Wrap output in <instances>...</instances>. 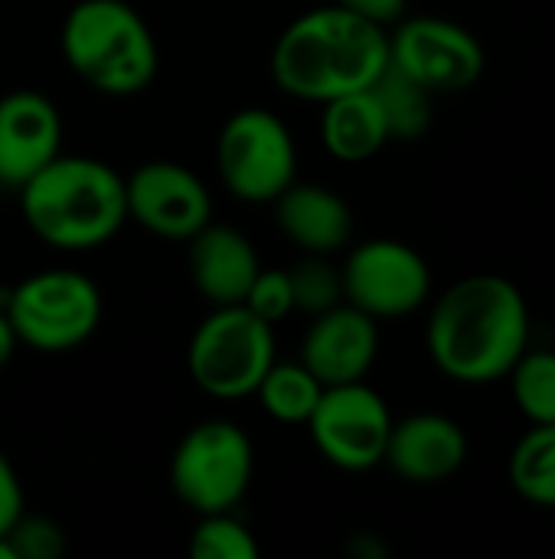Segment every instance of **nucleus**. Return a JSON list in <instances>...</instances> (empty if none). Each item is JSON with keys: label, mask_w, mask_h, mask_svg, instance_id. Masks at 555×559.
I'll list each match as a JSON object with an SVG mask.
<instances>
[{"label": "nucleus", "mask_w": 555, "mask_h": 559, "mask_svg": "<svg viewBox=\"0 0 555 559\" xmlns=\"http://www.w3.org/2000/svg\"><path fill=\"white\" fill-rule=\"evenodd\" d=\"M425 344L432 364L455 383L487 386L507 380L530 347L527 298L504 275H468L435 301Z\"/></svg>", "instance_id": "1"}, {"label": "nucleus", "mask_w": 555, "mask_h": 559, "mask_svg": "<svg viewBox=\"0 0 555 559\" xmlns=\"http://www.w3.org/2000/svg\"><path fill=\"white\" fill-rule=\"evenodd\" d=\"M386 66V26L337 3L298 16L272 49V75L278 88L291 98L321 105L370 88Z\"/></svg>", "instance_id": "2"}, {"label": "nucleus", "mask_w": 555, "mask_h": 559, "mask_svg": "<svg viewBox=\"0 0 555 559\" xmlns=\"http://www.w3.org/2000/svg\"><path fill=\"white\" fill-rule=\"evenodd\" d=\"M26 226L56 249L108 242L128 219L124 177L95 157H56L20 187Z\"/></svg>", "instance_id": "3"}, {"label": "nucleus", "mask_w": 555, "mask_h": 559, "mask_svg": "<svg viewBox=\"0 0 555 559\" xmlns=\"http://www.w3.org/2000/svg\"><path fill=\"white\" fill-rule=\"evenodd\" d=\"M69 69L105 95H137L157 75V43L141 13L121 0H82L62 26Z\"/></svg>", "instance_id": "4"}, {"label": "nucleus", "mask_w": 555, "mask_h": 559, "mask_svg": "<svg viewBox=\"0 0 555 559\" xmlns=\"http://www.w3.org/2000/svg\"><path fill=\"white\" fill-rule=\"evenodd\" d=\"M186 364L203 393L219 400L252 396L275 364L272 324L245 305H222L196 328Z\"/></svg>", "instance_id": "5"}, {"label": "nucleus", "mask_w": 555, "mask_h": 559, "mask_svg": "<svg viewBox=\"0 0 555 559\" xmlns=\"http://www.w3.org/2000/svg\"><path fill=\"white\" fill-rule=\"evenodd\" d=\"M3 311L20 344L43 354H62L85 344L101 321V295L92 278L49 269L10 292Z\"/></svg>", "instance_id": "6"}, {"label": "nucleus", "mask_w": 555, "mask_h": 559, "mask_svg": "<svg viewBox=\"0 0 555 559\" xmlns=\"http://www.w3.org/2000/svg\"><path fill=\"white\" fill-rule=\"evenodd\" d=\"M252 442L229 419L193 426L173 452L170 485L177 498L203 514L232 511L252 481Z\"/></svg>", "instance_id": "7"}, {"label": "nucleus", "mask_w": 555, "mask_h": 559, "mask_svg": "<svg viewBox=\"0 0 555 559\" xmlns=\"http://www.w3.org/2000/svg\"><path fill=\"white\" fill-rule=\"evenodd\" d=\"M216 167L236 200L275 203L298 174L294 138L278 115L242 108L219 131Z\"/></svg>", "instance_id": "8"}, {"label": "nucleus", "mask_w": 555, "mask_h": 559, "mask_svg": "<svg viewBox=\"0 0 555 559\" xmlns=\"http://www.w3.org/2000/svg\"><path fill=\"white\" fill-rule=\"evenodd\" d=\"M311 439L317 452L343 472H370L383 465L393 413L386 400L363 380L324 386L311 419Z\"/></svg>", "instance_id": "9"}, {"label": "nucleus", "mask_w": 555, "mask_h": 559, "mask_svg": "<svg viewBox=\"0 0 555 559\" xmlns=\"http://www.w3.org/2000/svg\"><path fill=\"white\" fill-rule=\"evenodd\" d=\"M389 62L432 95L471 88L487 66L481 39L442 16H402L389 33Z\"/></svg>", "instance_id": "10"}, {"label": "nucleus", "mask_w": 555, "mask_h": 559, "mask_svg": "<svg viewBox=\"0 0 555 559\" xmlns=\"http://www.w3.org/2000/svg\"><path fill=\"white\" fill-rule=\"evenodd\" d=\"M347 305L370 318H406L432 295L429 262L399 239H370L347 255L340 272Z\"/></svg>", "instance_id": "11"}, {"label": "nucleus", "mask_w": 555, "mask_h": 559, "mask_svg": "<svg viewBox=\"0 0 555 559\" xmlns=\"http://www.w3.org/2000/svg\"><path fill=\"white\" fill-rule=\"evenodd\" d=\"M128 219L164 239H190L213 219L206 183L173 160L141 164L124 180Z\"/></svg>", "instance_id": "12"}, {"label": "nucleus", "mask_w": 555, "mask_h": 559, "mask_svg": "<svg viewBox=\"0 0 555 559\" xmlns=\"http://www.w3.org/2000/svg\"><path fill=\"white\" fill-rule=\"evenodd\" d=\"M379 354V328L366 311L340 301L324 314H314V324L304 334L301 364L324 383H357L370 373Z\"/></svg>", "instance_id": "13"}, {"label": "nucleus", "mask_w": 555, "mask_h": 559, "mask_svg": "<svg viewBox=\"0 0 555 559\" xmlns=\"http://www.w3.org/2000/svg\"><path fill=\"white\" fill-rule=\"evenodd\" d=\"M62 147L59 108L29 88L0 98V187L20 190Z\"/></svg>", "instance_id": "14"}, {"label": "nucleus", "mask_w": 555, "mask_h": 559, "mask_svg": "<svg viewBox=\"0 0 555 559\" xmlns=\"http://www.w3.org/2000/svg\"><path fill=\"white\" fill-rule=\"evenodd\" d=\"M383 462L409 485H442L464 468L468 436L442 413H415L393 423Z\"/></svg>", "instance_id": "15"}, {"label": "nucleus", "mask_w": 555, "mask_h": 559, "mask_svg": "<svg viewBox=\"0 0 555 559\" xmlns=\"http://www.w3.org/2000/svg\"><path fill=\"white\" fill-rule=\"evenodd\" d=\"M186 242H190V275L196 292L213 308L242 305L262 269L252 242L239 229L213 219Z\"/></svg>", "instance_id": "16"}, {"label": "nucleus", "mask_w": 555, "mask_h": 559, "mask_svg": "<svg viewBox=\"0 0 555 559\" xmlns=\"http://www.w3.org/2000/svg\"><path fill=\"white\" fill-rule=\"evenodd\" d=\"M281 233L298 242L307 255L340 252L353 236V213L330 187L291 183L275 200Z\"/></svg>", "instance_id": "17"}, {"label": "nucleus", "mask_w": 555, "mask_h": 559, "mask_svg": "<svg viewBox=\"0 0 555 559\" xmlns=\"http://www.w3.org/2000/svg\"><path fill=\"white\" fill-rule=\"evenodd\" d=\"M321 134H324V147L347 164L370 160L389 144L386 118L370 88L347 92L340 98L324 102Z\"/></svg>", "instance_id": "18"}, {"label": "nucleus", "mask_w": 555, "mask_h": 559, "mask_svg": "<svg viewBox=\"0 0 555 559\" xmlns=\"http://www.w3.org/2000/svg\"><path fill=\"white\" fill-rule=\"evenodd\" d=\"M370 92L379 102V111L389 128V141H419L432 128V92L422 88L415 79H409L393 62L383 69V75L370 85Z\"/></svg>", "instance_id": "19"}, {"label": "nucleus", "mask_w": 555, "mask_h": 559, "mask_svg": "<svg viewBox=\"0 0 555 559\" xmlns=\"http://www.w3.org/2000/svg\"><path fill=\"white\" fill-rule=\"evenodd\" d=\"M510 488L533 508H555V423L533 426L514 449Z\"/></svg>", "instance_id": "20"}, {"label": "nucleus", "mask_w": 555, "mask_h": 559, "mask_svg": "<svg viewBox=\"0 0 555 559\" xmlns=\"http://www.w3.org/2000/svg\"><path fill=\"white\" fill-rule=\"evenodd\" d=\"M321 393L324 383L304 364H272L255 390L262 409L272 419L294 423V426H307Z\"/></svg>", "instance_id": "21"}, {"label": "nucleus", "mask_w": 555, "mask_h": 559, "mask_svg": "<svg viewBox=\"0 0 555 559\" xmlns=\"http://www.w3.org/2000/svg\"><path fill=\"white\" fill-rule=\"evenodd\" d=\"M517 409L533 426L555 423V350H530L507 373Z\"/></svg>", "instance_id": "22"}, {"label": "nucleus", "mask_w": 555, "mask_h": 559, "mask_svg": "<svg viewBox=\"0 0 555 559\" xmlns=\"http://www.w3.org/2000/svg\"><path fill=\"white\" fill-rule=\"evenodd\" d=\"M190 557L196 559H255L258 544L252 531L232 518V511L222 514H203L200 527L190 537Z\"/></svg>", "instance_id": "23"}, {"label": "nucleus", "mask_w": 555, "mask_h": 559, "mask_svg": "<svg viewBox=\"0 0 555 559\" xmlns=\"http://www.w3.org/2000/svg\"><path fill=\"white\" fill-rule=\"evenodd\" d=\"M288 275H291V292H294V311L324 314L343 301V278L327 262V255H307L294 269H288Z\"/></svg>", "instance_id": "24"}, {"label": "nucleus", "mask_w": 555, "mask_h": 559, "mask_svg": "<svg viewBox=\"0 0 555 559\" xmlns=\"http://www.w3.org/2000/svg\"><path fill=\"white\" fill-rule=\"evenodd\" d=\"M242 305L268 324L285 321L294 311V292H291L288 269H258Z\"/></svg>", "instance_id": "25"}, {"label": "nucleus", "mask_w": 555, "mask_h": 559, "mask_svg": "<svg viewBox=\"0 0 555 559\" xmlns=\"http://www.w3.org/2000/svg\"><path fill=\"white\" fill-rule=\"evenodd\" d=\"M7 540H10L16 559H59L65 554V537H62L59 524L49 518L20 514V521L10 527Z\"/></svg>", "instance_id": "26"}, {"label": "nucleus", "mask_w": 555, "mask_h": 559, "mask_svg": "<svg viewBox=\"0 0 555 559\" xmlns=\"http://www.w3.org/2000/svg\"><path fill=\"white\" fill-rule=\"evenodd\" d=\"M20 514H23V488H20L13 465L0 452V537L10 534V527L20 521Z\"/></svg>", "instance_id": "27"}, {"label": "nucleus", "mask_w": 555, "mask_h": 559, "mask_svg": "<svg viewBox=\"0 0 555 559\" xmlns=\"http://www.w3.org/2000/svg\"><path fill=\"white\" fill-rule=\"evenodd\" d=\"M337 7L357 13V16H366L379 26H393L406 16V7L409 0H334Z\"/></svg>", "instance_id": "28"}, {"label": "nucleus", "mask_w": 555, "mask_h": 559, "mask_svg": "<svg viewBox=\"0 0 555 559\" xmlns=\"http://www.w3.org/2000/svg\"><path fill=\"white\" fill-rule=\"evenodd\" d=\"M16 331H13V324H10V318H7V311H0V370L10 364V357H13V350H16Z\"/></svg>", "instance_id": "29"}, {"label": "nucleus", "mask_w": 555, "mask_h": 559, "mask_svg": "<svg viewBox=\"0 0 555 559\" xmlns=\"http://www.w3.org/2000/svg\"><path fill=\"white\" fill-rule=\"evenodd\" d=\"M0 559H16V554H13V547H10L7 537H0Z\"/></svg>", "instance_id": "30"}]
</instances>
